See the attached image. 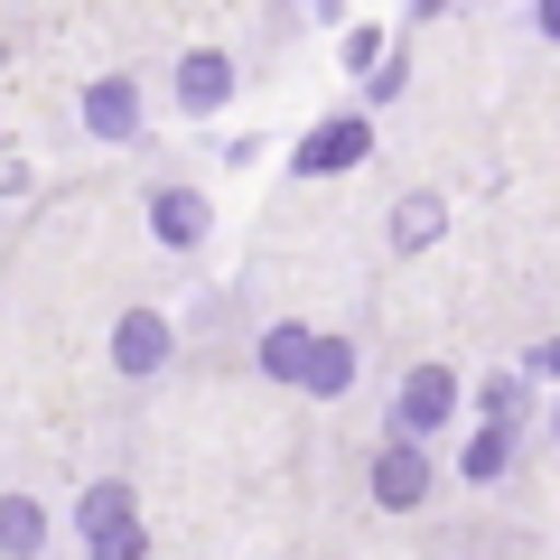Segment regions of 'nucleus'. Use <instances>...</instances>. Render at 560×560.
<instances>
[{
  "instance_id": "f257e3e1",
  "label": "nucleus",
  "mask_w": 560,
  "mask_h": 560,
  "mask_svg": "<svg viewBox=\"0 0 560 560\" xmlns=\"http://www.w3.org/2000/svg\"><path fill=\"white\" fill-rule=\"evenodd\" d=\"M253 374L280 383V393H308V401H346L364 383V346L337 337V327H308V318H271L253 337Z\"/></svg>"
},
{
  "instance_id": "f03ea898",
  "label": "nucleus",
  "mask_w": 560,
  "mask_h": 560,
  "mask_svg": "<svg viewBox=\"0 0 560 560\" xmlns=\"http://www.w3.org/2000/svg\"><path fill=\"white\" fill-rule=\"evenodd\" d=\"M467 420V374L448 355H420V364H401V383H393V411H383V430L393 440H430L440 448L448 430Z\"/></svg>"
},
{
  "instance_id": "7ed1b4c3",
  "label": "nucleus",
  "mask_w": 560,
  "mask_h": 560,
  "mask_svg": "<svg viewBox=\"0 0 560 560\" xmlns=\"http://www.w3.org/2000/svg\"><path fill=\"white\" fill-rule=\"evenodd\" d=\"M440 486H448V458L430 440H393V430H383L374 458H364V495H374L383 514H430Z\"/></svg>"
},
{
  "instance_id": "20e7f679",
  "label": "nucleus",
  "mask_w": 560,
  "mask_h": 560,
  "mask_svg": "<svg viewBox=\"0 0 560 560\" xmlns=\"http://www.w3.org/2000/svg\"><path fill=\"white\" fill-rule=\"evenodd\" d=\"M140 234H150L160 261H197L215 243V197L197 178H150L140 187Z\"/></svg>"
},
{
  "instance_id": "39448f33",
  "label": "nucleus",
  "mask_w": 560,
  "mask_h": 560,
  "mask_svg": "<svg viewBox=\"0 0 560 560\" xmlns=\"http://www.w3.org/2000/svg\"><path fill=\"white\" fill-rule=\"evenodd\" d=\"M75 131L94 140V150H131V140L150 131V84H140L131 66L84 75V84H75Z\"/></svg>"
},
{
  "instance_id": "423d86ee",
  "label": "nucleus",
  "mask_w": 560,
  "mask_h": 560,
  "mask_svg": "<svg viewBox=\"0 0 560 560\" xmlns=\"http://www.w3.org/2000/svg\"><path fill=\"white\" fill-rule=\"evenodd\" d=\"M103 364H113L121 383H160L168 364H178V318H168L160 300L113 308V327H103Z\"/></svg>"
},
{
  "instance_id": "0eeeda50",
  "label": "nucleus",
  "mask_w": 560,
  "mask_h": 560,
  "mask_svg": "<svg viewBox=\"0 0 560 560\" xmlns=\"http://www.w3.org/2000/svg\"><path fill=\"white\" fill-rule=\"evenodd\" d=\"M234 94H243V57L234 47H178V57H168V113L178 121L234 113Z\"/></svg>"
},
{
  "instance_id": "6e6552de",
  "label": "nucleus",
  "mask_w": 560,
  "mask_h": 560,
  "mask_svg": "<svg viewBox=\"0 0 560 560\" xmlns=\"http://www.w3.org/2000/svg\"><path fill=\"white\" fill-rule=\"evenodd\" d=\"M364 160H374V113L346 103V113L308 121V140L290 150V178H346V168H364Z\"/></svg>"
},
{
  "instance_id": "1a4fd4ad",
  "label": "nucleus",
  "mask_w": 560,
  "mask_h": 560,
  "mask_svg": "<svg viewBox=\"0 0 560 560\" xmlns=\"http://www.w3.org/2000/svg\"><path fill=\"white\" fill-rule=\"evenodd\" d=\"M440 243H448V197H440V187H401L393 215H383V253L420 261V253H440Z\"/></svg>"
},
{
  "instance_id": "9d476101",
  "label": "nucleus",
  "mask_w": 560,
  "mask_h": 560,
  "mask_svg": "<svg viewBox=\"0 0 560 560\" xmlns=\"http://www.w3.org/2000/svg\"><path fill=\"white\" fill-rule=\"evenodd\" d=\"M514 458H523V430H504V420H467L448 477H458V486H504V477H514Z\"/></svg>"
},
{
  "instance_id": "9b49d317",
  "label": "nucleus",
  "mask_w": 560,
  "mask_h": 560,
  "mask_svg": "<svg viewBox=\"0 0 560 560\" xmlns=\"http://www.w3.org/2000/svg\"><path fill=\"white\" fill-rule=\"evenodd\" d=\"M57 551V504L28 486H0V560H47Z\"/></svg>"
},
{
  "instance_id": "f8f14e48",
  "label": "nucleus",
  "mask_w": 560,
  "mask_h": 560,
  "mask_svg": "<svg viewBox=\"0 0 560 560\" xmlns=\"http://www.w3.org/2000/svg\"><path fill=\"white\" fill-rule=\"evenodd\" d=\"M66 523H75V541L113 533V523H140V486L131 477H84V495L66 504Z\"/></svg>"
},
{
  "instance_id": "ddd939ff",
  "label": "nucleus",
  "mask_w": 560,
  "mask_h": 560,
  "mask_svg": "<svg viewBox=\"0 0 560 560\" xmlns=\"http://www.w3.org/2000/svg\"><path fill=\"white\" fill-rule=\"evenodd\" d=\"M467 411H477V420H504V430H523V420H533V374H523V364L477 374V383H467Z\"/></svg>"
},
{
  "instance_id": "4468645a",
  "label": "nucleus",
  "mask_w": 560,
  "mask_h": 560,
  "mask_svg": "<svg viewBox=\"0 0 560 560\" xmlns=\"http://www.w3.org/2000/svg\"><path fill=\"white\" fill-rule=\"evenodd\" d=\"M84 560H150V514H140V523H113V533H94V541H84Z\"/></svg>"
},
{
  "instance_id": "2eb2a0df",
  "label": "nucleus",
  "mask_w": 560,
  "mask_h": 560,
  "mask_svg": "<svg viewBox=\"0 0 560 560\" xmlns=\"http://www.w3.org/2000/svg\"><path fill=\"white\" fill-rule=\"evenodd\" d=\"M401 84H411V57H401V47H383V66L364 75V113H383V103H401Z\"/></svg>"
},
{
  "instance_id": "dca6fc26",
  "label": "nucleus",
  "mask_w": 560,
  "mask_h": 560,
  "mask_svg": "<svg viewBox=\"0 0 560 560\" xmlns=\"http://www.w3.org/2000/svg\"><path fill=\"white\" fill-rule=\"evenodd\" d=\"M346 66L374 75V66H383V28H346Z\"/></svg>"
},
{
  "instance_id": "f3484780",
  "label": "nucleus",
  "mask_w": 560,
  "mask_h": 560,
  "mask_svg": "<svg viewBox=\"0 0 560 560\" xmlns=\"http://www.w3.org/2000/svg\"><path fill=\"white\" fill-rule=\"evenodd\" d=\"M523 28H533L541 47H560V0H523Z\"/></svg>"
},
{
  "instance_id": "a211bd4d",
  "label": "nucleus",
  "mask_w": 560,
  "mask_h": 560,
  "mask_svg": "<svg viewBox=\"0 0 560 560\" xmlns=\"http://www.w3.org/2000/svg\"><path fill=\"white\" fill-rule=\"evenodd\" d=\"M523 374H533V383H560V337H551V346H533V364H523Z\"/></svg>"
},
{
  "instance_id": "6ab92c4d",
  "label": "nucleus",
  "mask_w": 560,
  "mask_h": 560,
  "mask_svg": "<svg viewBox=\"0 0 560 560\" xmlns=\"http://www.w3.org/2000/svg\"><path fill=\"white\" fill-rule=\"evenodd\" d=\"M541 430H551V448H560V393H551V401H541Z\"/></svg>"
},
{
  "instance_id": "aec40b11",
  "label": "nucleus",
  "mask_w": 560,
  "mask_h": 560,
  "mask_svg": "<svg viewBox=\"0 0 560 560\" xmlns=\"http://www.w3.org/2000/svg\"><path fill=\"white\" fill-rule=\"evenodd\" d=\"M308 10H318V20H346V0H308Z\"/></svg>"
},
{
  "instance_id": "412c9836",
  "label": "nucleus",
  "mask_w": 560,
  "mask_h": 560,
  "mask_svg": "<svg viewBox=\"0 0 560 560\" xmlns=\"http://www.w3.org/2000/svg\"><path fill=\"white\" fill-rule=\"evenodd\" d=\"M411 10H420V20H430V10H448V0H411Z\"/></svg>"
},
{
  "instance_id": "4be33fe9",
  "label": "nucleus",
  "mask_w": 560,
  "mask_h": 560,
  "mask_svg": "<svg viewBox=\"0 0 560 560\" xmlns=\"http://www.w3.org/2000/svg\"><path fill=\"white\" fill-rule=\"evenodd\" d=\"M0 66H10V38H0Z\"/></svg>"
},
{
  "instance_id": "5701e85b",
  "label": "nucleus",
  "mask_w": 560,
  "mask_h": 560,
  "mask_svg": "<svg viewBox=\"0 0 560 560\" xmlns=\"http://www.w3.org/2000/svg\"><path fill=\"white\" fill-rule=\"evenodd\" d=\"M0 131H10V121H0Z\"/></svg>"
}]
</instances>
